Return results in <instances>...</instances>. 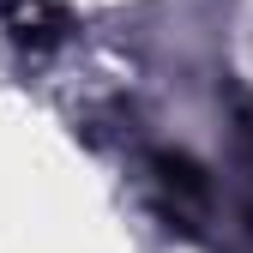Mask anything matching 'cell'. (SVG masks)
Wrapping results in <instances>:
<instances>
[{"mask_svg": "<svg viewBox=\"0 0 253 253\" xmlns=\"http://www.w3.org/2000/svg\"><path fill=\"white\" fill-rule=\"evenodd\" d=\"M151 169H157V187H163L169 199H187V205L205 199V169L193 163V157H181V151H157Z\"/></svg>", "mask_w": 253, "mask_h": 253, "instance_id": "obj_1", "label": "cell"}]
</instances>
